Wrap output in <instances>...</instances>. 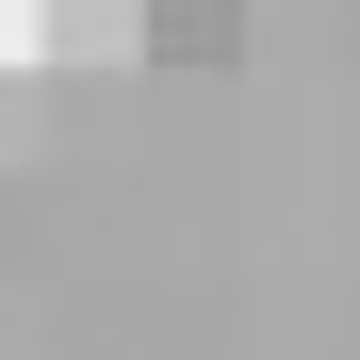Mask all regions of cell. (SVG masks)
Segmentation results:
<instances>
[{"instance_id": "cell-2", "label": "cell", "mask_w": 360, "mask_h": 360, "mask_svg": "<svg viewBox=\"0 0 360 360\" xmlns=\"http://www.w3.org/2000/svg\"><path fill=\"white\" fill-rule=\"evenodd\" d=\"M17 33L49 49V66H115V49H131V0H33Z\"/></svg>"}, {"instance_id": "cell-1", "label": "cell", "mask_w": 360, "mask_h": 360, "mask_svg": "<svg viewBox=\"0 0 360 360\" xmlns=\"http://www.w3.org/2000/svg\"><path fill=\"white\" fill-rule=\"evenodd\" d=\"M131 49H164V66H229V49H246V0H131Z\"/></svg>"}]
</instances>
